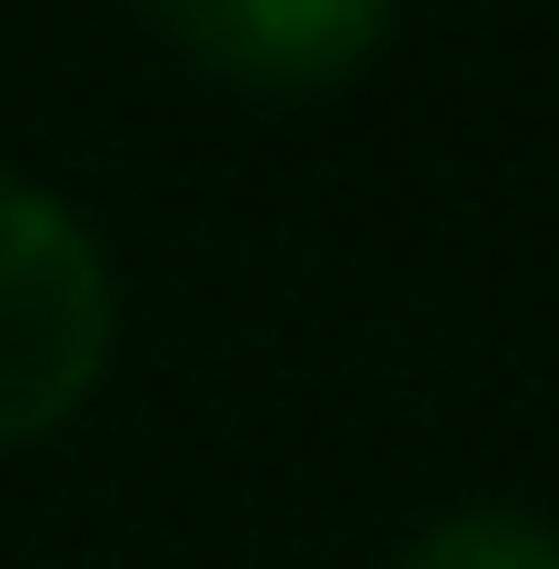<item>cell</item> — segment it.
Wrapping results in <instances>:
<instances>
[{
	"label": "cell",
	"instance_id": "obj_3",
	"mask_svg": "<svg viewBox=\"0 0 559 569\" xmlns=\"http://www.w3.org/2000/svg\"><path fill=\"white\" fill-rule=\"evenodd\" d=\"M390 569H559V530L530 510H450Z\"/></svg>",
	"mask_w": 559,
	"mask_h": 569
},
{
	"label": "cell",
	"instance_id": "obj_2",
	"mask_svg": "<svg viewBox=\"0 0 559 569\" xmlns=\"http://www.w3.org/2000/svg\"><path fill=\"white\" fill-rule=\"evenodd\" d=\"M150 30L240 90H330L390 40V10L380 0H170L150 10Z\"/></svg>",
	"mask_w": 559,
	"mask_h": 569
},
{
	"label": "cell",
	"instance_id": "obj_1",
	"mask_svg": "<svg viewBox=\"0 0 559 569\" xmlns=\"http://www.w3.org/2000/svg\"><path fill=\"white\" fill-rule=\"evenodd\" d=\"M100 360H110L100 240L50 190L0 170V450L70 420L90 400Z\"/></svg>",
	"mask_w": 559,
	"mask_h": 569
}]
</instances>
